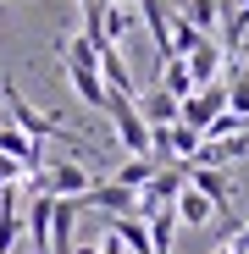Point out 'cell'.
<instances>
[{"label": "cell", "mask_w": 249, "mask_h": 254, "mask_svg": "<svg viewBox=\"0 0 249 254\" xmlns=\"http://www.w3.org/2000/svg\"><path fill=\"white\" fill-rule=\"evenodd\" d=\"M61 61H67V83H72V94L83 100V105H89V111H105V100H111V89H105V77H100V50L89 45V39H61Z\"/></svg>", "instance_id": "1"}, {"label": "cell", "mask_w": 249, "mask_h": 254, "mask_svg": "<svg viewBox=\"0 0 249 254\" xmlns=\"http://www.w3.org/2000/svg\"><path fill=\"white\" fill-rule=\"evenodd\" d=\"M0 94H6V105H11V122L22 127V133H28L33 144H45V138H67V149H78V155H83V144H78V138L67 133V127H61L56 116H45V111H33V105L22 100V89H17L11 77H0Z\"/></svg>", "instance_id": "2"}, {"label": "cell", "mask_w": 249, "mask_h": 254, "mask_svg": "<svg viewBox=\"0 0 249 254\" xmlns=\"http://www.w3.org/2000/svg\"><path fill=\"white\" fill-rule=\"evenodd\" d=\"M105 116H111L116 144L128 149V155H150V122L139 116V105H133L128 94H111V100H105Z\"/></svg>", "instance_id": "3"}, {"label": "cell", "mask_w": 249, "mask_h": 254, "mask_svg": "<svg viewBox=\"0 0 249 254\" xmlns=\"http://www.w3.org/2000/svg\"><path fill=\"white\" fill-rule=\"evenodd\" d=\"M89 183H94V172L78 166V160H56L45 172H33V193H50V199H78Z\"/></svg>", "instance_id": "4"}, {"label": "cell", "mask_w": 249, "mask_h": 254, "mask_svg": "<svg viewBox=\"0 0 249 254\" xmlns=\"http://www.w3.org/2000/svg\"><path fill=\"white\" fill-rule=\"evenodd\" d=\"M183 177L216 204V216H227V227L238 221V216H233V177L222 172V166H194V160H183Z\"/></svg>", "instance_id": "5"}, {"label": "cell", "mask_w": 249, "mask_h": 254, "mask_svg": "<svg viewBox=\"0 0 249 254\" xmlns=\"http://www.w3.org/2000/svg\"><path fill=\"white\" fill-rule=\"evenodd\" d=\"M78 204H83V210H105V216H139V193H133V188H122L116 177H111V183L94 177L89 188L78 193Z\"/></svg>", "instance_id": "6"}, {"label": "cell", "mask_w": 249, "mask_h": 254, "mask_svg": "<svg viewBox=\"0 0 249 254\" xmlns=\"http://www.w3.org/2000/svg\"><path fill=\"white\" fill-rule=\"evenodd\" d=\"M222 111H227V83H205V89H194L188 100H177V122L199 127V133H205Z\"/></svg>", "instance_id": "7"}, {"label": "cell", "mask_w": 249, "mask_h": 254, "mask_svg": "<svg viewBox=\"0 0 249 254\" xmlns=\"http://www.w3.org/2000/svg\"><path fill=\"white\" fill-rule=\"evenodd\" d=\"M249 155V133H233V138H199V149L188 155L194 166H233Z\"/></svg>", "instance_id": "8"}, {"label": "cell", "mask_w": 249, "mask_h": 254, "mask_svg": "<svg viewBox=\"0 0 249 254\" xmlns=\"http://www.w3.org/2000/svg\"><path fill=\"white\" fill-rule=\"evenodd\" d=\"M183 66H188V77H194V89H205V83H216V77H222V45H216L211 33H205L199 45H194V50L183 56Z\"/></svg>", "instance_id": "9"}, {"label": "cell", "mask_w": 249, "mask_h": 254, "mask_svg": "<svg viewBox=\"0 0 249 254\" xmlns=\"http://www.w3.org/2000/svg\"><path fill=\"white\" fill-rule=\"evenodd\" d=\"M0 155H11L22 172H39V144L22 133L17 122H0Z\"/></svg>", "instance_id": "10"}, {"label": "cell", "mask_w": 249, "mask_h": 254, "mask_svg": "<svg viewBox=\"0 0 249 254\" xmlns=\"http://www.w3.org/2000/svg\"><path fill=\"white\" fill-rule=\"evenodd\" d=\"M172 210H177V221H188V227H205V221H216V204L205 199L188 177H183V188H177V199H172Z\"/></svg>", "instance_id": "11"}, {"label": "cell", "mask_w": 249, "mask_h": 254, "mask_svg": "<svg viewBox=\"0 0 249 254\" xmlns=\"http://www.w3.org/2000/svg\"><path fill=\"white\" fill-rule=\"evenodd\" d=\"M94 61H100V77H105V89L133 100V72H128V61H122V50H116V45H105Z\"/></svg>", "instance_id": "12"}, {"label": "cell", "mask_w": 249, "mask_h": 254, "mask_svg": "<svg viewBox=\"0 0 249 254\" xmlns=\"http://www.w3.org/2000/svg\"><path fill=\"white\" fill-rule=\"evenodd\" d=\"M111 221V232L122 238V249L128 254H155L150 249V227H144V216H105Z\"/></svg>", "instance_id": "13"}, {"label": "cell", "mask_w": 249, "mask_h": 254, "mask_svg": "<svg viewBox=\"0 0 249 254\" xmlns=\"http://www.w3.org/2000/svg\"><path fill=\"white\" fill-rule=\"evenodd\" d=\"M139 105V116L150 122V127H166V122H177V94H166V89H150L144 100H133Z\"/></svg>", "instance_id": "14"}, {"label": "cell", "mask_w": 249, "mask_h": 254, "mask_svg": "<svg viewBox=\"0 0 249 254\" xmlns=\"http://www.w3.org/2000/svg\"><path fill=\"white\" fill-rule=\"evenodd\" d=\"M161 89H166V94H177V100L194 94V77H188L183 56H166V61H161Z\"/></svg>", "instance_id": "15"}, {"label": "cell", "mask_w": 249, "mask_h": 254, "mask_svg": "<svg viewBox=\"0 0 249 254\" xmlns=\"http://www.w3.org/2000/svg\"><path fill=\"white\" fill-rule=\"evenodd\" d=\"M227 111H238V116H249V72L238 66V56L227 61Z\"/></svg>", "instance_id": "16"}, {"label": "cell", "mask_w": 249, "mask_h": 254, "mask_svg": "<svg viewBox=\"0 0 249 254\" xmlns=\"http://www.w3.org/2000/svg\"><path fill=\"white\" fill-rule=\"evenodd\" d=\"M150 177H155V160H150V155H128V160L116 166V183H122V188H133V193H139Z\"/></svg>", "instance_id": "17"}, {"label": "cell", "mask_w": 249, "mask_h": 254, "mask_svg": "<svg viewBox=\"0 0 249 254\" xmlns=\"http://www.w3.org/2000/svg\"><path fill=\"white\" fill-rule=\"evenodd\" d=\"M183 17H188L199 33H216V22H222V0H188Z\"/></svg>", "instance_id": "18"}, {"label": "cell", "mask_w": 249, "mask_h": 254, "mask_svg": "<svg viewBox=\"0 0 249 254\" xmlns=\"http://www.w3.org/2000/svg\"><path fill=\"white\" fill-rule=\"evenodd\" d=\"M199 39H205V33H199V28H194V22L177 11V17H172V56H188V50L199 45Z\"/></svg>", "instance_id": "19"}, {"label": "cell", "mask_w": 249, "mask_h": 254, "mask_svg": "<svg viewBox=\"0 0 249 254\" xmlns=\"http://www.w3.org/2000/svg\"><path fill=\"white\" fill-rule=\"evenodd\" d=\"M211 254H249V216H244V221H233V227H227V238H222Z\"/></svg>", "instance_id": "20"}, {"label": "cell", "mask_w": 249, "mask_h": 254, "mask_svg": "<svg viewBox=\"0 0 249 254\" xmlns=\"http://www.w3.org/2000/svg\"><path fill=\"white\" fill-rule=\"evenodd\" d=\"M17 177H22V166H17V160H11V155H0V188H11V183H17Z\"/></svg>", "instance_id": "21"}, {"label": "cell", "mask_w": 249, "mask_h": 254, "mask_svg": "<svg viewBox=\"0 0 249 254\" xmlns=\"http://www.w3.org/2000/svg\"><path fill=\"white\" fill-rule=\"evenodd\" d=\"M78 6H83V11H94V6H100V0H78Z\"/></svg>", "instance_id": "22"}]
</instances>
